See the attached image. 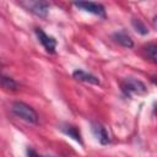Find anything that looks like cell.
<instances>
[{
    "label": "cell",
    "instance_id": "6da1fadb",
    "mask_svg": "<svg viewBox=\"0 0 157 157\" xmlns=\"http://www.w3.org/2000/svg\"><path fill=\"white\" fill-rule=\"evenodd\" d=\"M11 110L17 118H20V119H22L27 123H31V124H37L38 123V115H37L36 110L26 103L15 102L11 105Z\"/></svg>",
    "mask_w": 157,
    "mask_h": 157
},
{
    "label": "cell",
    "instance_id": "8fae6325",
    "mask_svg": "<svg viewBox=\"0 0 157 157\" xmlns=\"http://www.w3.org/2000/svg\"><path fill=\"white\" fill-rule=\"evenodd\" d=\"M156 52H157V47H156L155 43H151V44H148V45L145 47V53H146V55H147L153 63H156Z\"/></svg>",
    "mask_w": 157,
    "mask_h": 157
},
{
    "label": "cell",
    "instance_id": "30bf717a",
    "mask_svg": "<svg viewBox=\"0 0 157 157\" xmlns=\"http://www.w3.org/2000/svg\"><path fill=\"white\" fill-rule=\"evenodd\" d=\"M61 130L66 134V135H69V136H71L72 139H75L76 141H78L80 144L82 142L81 141V135H80V131L75 128V126H72V125H64L63 128H61Z\"/></svg>",
    "mask_w": 157,
    "mask_h": 157
},
{
    "label": "cell",
    "instance_id": "52a82bcc",
    "mask_svg": "<svg viewBox=\"0 0 157 157\" xmlns=\"http://www.w3.org/2000/svg\"><path fill=\"white\" fill-rule=\"evenodd\" d=\"M0 87H2L5 90H9V91H16V90H18L20 86L13 78H11V77L0 72Z\"/></svg>",
    "mask_w": 157,
    "mask_h": 157
},
{
    "label": "cell",
    "instance_id": "3957f363",
    "mask_svg": "<svg viewBox=\"0 0 157 157\" xmlns=\"http://www.w3.org/2000/svg\"><path fill=\"white\" fill-rule=\"evenodd\" d=\"M74 5L77 9H81L83 11L91 12V13L101 16V17H105V10H104V7L101 4L91 2V1H78V2H75Z\"/></svg>",
    "mask_w": 157,
    "mask_h": 157
},
{
    "label": "cell",
    "instance_id": "ba28073f",
    "mask_svg": "<svg viewBox=\"0 0 157 157\" xmlns=\"http://www.w3.org/2000/svg\"><path fill=\"white\" fill-rule=\"evenodd\" d=\"M92 130H93L94 135L97 136V139L99 140V142H101L102 145H105V144L109 142V135H108V131L105 130L104 126L96 124V125H93Z\"/></svg>",
    "mask_w": 157,
    "mask_h": 157
},
{
    "label": "cell",
    "instance_id": "277c9868",
    "mask_svg": "<svg viewBox=\"0 0 157 157\" xmlns=\"http://www.w3.org/2000/svg\"><path fill=\"white\" fill-rule=\"evenodd\" d=\"M36 34H37L39 42L42 43V45L45 48V50H47L48 53H54V52H55L56 40H55L53 37L48 36V34H47L43 29H40V28H37V29H36Z\"/></svg>",
    "mask_w": 157,
    "mask_h": 157
},
{
    "label": "cell",
    "instance_id": "7a4b0ae2",
    "mask_svg": "<svg viewBox=\"0 0 157 157\" xmlns=\"http://www.w3.org/2000/svg\"><path fill=\"white\" fill-rule=\"evenodd\" d=\"M121 90L126 96H134V94H145L147 92V88L144 82L135 80V78H126L121 82Z\"/></svg>",
    "mask_w": 157,
    "mask_h": 157
},
{
    "label": "cell",
    "instance_id": "9c48e42d",
    "mask_svg": "<svg viewBox=\"0 0 157 157\" xmlns=\"http://www.w3.org/2000/svg\"><path fill=\"white\" fill-rule=\"evenodd\" d=\"M114 38H115V40H117L119 44H121V45L125 47V48H132V45H134L132 39H131L130 36L126 34L125 32H117V33L114 34Z\"/></svg>",
    "mask_w": 157,
    "mask_h": 157
},
{
    "label": "cell",
    "instance_id": "8992f818",
    "mask_svg": "<svg viewBox=\"0 0 157 157\" xmlns=\"http://www.w3.org/2000/svg\"><path fill=\"white\" fill-rule=\"evenodd\" d=\"M31 11L36 13L39 17H47L48 10H49V4L45 1H37V2H31Z\"/></svg>",
    "mask_w": 157,
    "mask_h": 157
},
{
    "label": "cell",
    "instance_id": "5b68a950",
    "mask_svg": "<svg viewBox=\"0 0 157 157\" xmlns=\"http://www.w3.org/2000/svg\"><path fill=\"white\" fill-rule=\"evenodd\" d=\"M72 76L78 80V81H83V82H87V83H92V85H99V80L98 77H96L94 75L92 74H88L83 70H76L74 71Z\"/></svg>",
    "mask_w": 157,
    "mask_h": 157
},
{
    "label": "cell",
    "instance_id": "4fadbf2b",
    "mask_svg": "<svg viewBox=\"0 0 157 157\" xmlns=\"http://www.w3.org/2000/svg\"><path fill=\"white\" fill-rule=\"evenodd\" d=\"M27 153H28V157H39V156L37 155V152L33 151V150H28Z\"/></svg>",
    "mask_w": 157,
    "mask_h": 157
},
{
    "label": "cell",
    "instance_id": "7c38bea8",
    "mask_svg": "<svg viewBox=\"0 0 157 157\" xmlns=\"http://www.w3.org/2000/svg\"><path fill=\"white\" fill-rule=\"evenodd\" d=\"M132 26H134V28H135L139 33H141V34H147V33H148L147 27L141 22V20H132Z\"/></svg>",
    "mask_w": 157,
    "mask_h": 157
}]
</instances>
